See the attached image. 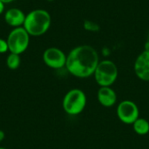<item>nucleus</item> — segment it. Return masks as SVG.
Returning a JSON list of instances; mask_svg holds the SVG:
<instances>
[{
    "label": "nucleus",
    "mask_w": 149,
    "mask_h": 149,
    "mask_svg": "<svg viewBox=\"0 0 149 149\" xmlns=\"http://www.w3.org/2000/svg\"><path fill=\"white\" fill-rule=\"evenodd\" d=\"M4 137H5V134H4V133H3V131L0 130V142H1L2 141H3Z\"/></svg>",
    "instance_id": "nucleus-15"
},
{
    "label": "nucleus",
    "mask_w": 149,
    "mask_h": 149,
    "mask_svg": "<svg viewBox=\"0 0 149 149\" xmlns=\"http://www.w3.org/2000/svg\"><path fill=\"white\" fill-rule=\"evenodd\" d=\"M98 102L104 107H112L117 101V94L111 86H100L97 92Z\"/></svg>",
    "instance_id": "nucleus-9"
},
{
    "label": "nucleus",
    "mask_w": 149,
    "mask_h": 149,
    "mask_svg": "<svg viewBox=\"0 0 149 149\" xmlns=\"http://www.w3.org/2000/svg\"><path fill=\"white\" fill-rule=\"evenodd\" d=\"M145 50H149V34H148V41L146 43V45H145Z\"/></svg>",
    "instance_id": "nucleus-16"
},
{
    "label": "nucleus",
    "mask_w": 149,
    "mask_h": 149,
    "mask_svg": "<svg viewBox=\"0 0 149 149\" xmlns=\"http://www.w3.org/2000/svg\"><path fill=\"white\" fill-rule=\"evenodd\" d=\"M99 62L97 51L91 45H82L74 47L69 52L65 68L72 76L86 79L93 75Z\"/></svg>",
    "instance_id": "nucleus-1"
},
{
    "label": "nucleus",
    "mask_w": 149,
    "mask_h": 149,
    "mask_svg": "<svg viewBox=\"0 0 149 149\" xmlns=\"http://www.w3.org/2000/svg\"><path fill=\"white\" fill-rule=\"evenodd\" d=\"M26 14L18 8H10L4 11V21L5 23L13 27H21L24 25Z\"/></svg>",
    "instance_id": "nucleus-10"
},
{
    "label": "nucleus",
    "mask_w": 149,
    "mask_h": 149,
    "mask_svg": "<svg viewBox=\"0 0 149 149\" xmlns=\"http://www.w3.org/2000/svg\"><path fill=\"white\" fill-rule=\"evenodd\" d=\"M9 52V46H8V43L6 39L3 38H0V54L5 53Z\"/></svg>",
    "instance_id": "nucleus-13"
},
{
    "label": "nucleus",
    "mask_w": 149,
    "mask_h": 149,
    "mask_svg": "<svg viewBox=\"0 0 149 149\" xmlns=\"http://www.w3.org/2000/svg\"><path fill=\"white\" fill-rule=\"evenodd\" d=\"M52 17L44 9H35L26 14L23 27L31 37L44 35L50 28Z\"/></svg>",
    "instance_id": "nucleus-2"
},
{
    "label": "nucleus",
    "mask_w": 149,
    "mask_h": 149,
    "mask_svg": "<svg viewBox=\"0 0 149 149\" xmlns=\"http://www.w3.org/2000/svg\"><path fill=\"white\" fill-rule=\"evenodd\" d=\"M48 1H52V0H48Z\"/></svg>",
    "instance_id": "nucleus-19"
},
{
    "label": "nucleus",
    "mask_w": 149,
    "mask_h": 149,
    "mask_svg": "<svg viewBox=\"0 0 149 149\" xmlns=\"http://www.w3.org/2000/svg\"><path fill=\"white\" fill-rule=\"evenodd\" d=\"M0 149H6V148H0Z\"/></svg>",
    "instance_id": "nucleus-18"
},
{
    "label": "nucleus",
    "mask_w": 149,
    "mask_h": 149,
    "mask_svg": "<svg viewBox=\"0 0 149 149\" xmlns=\"http://www.w3.org/2000/svg\"><path fill=\"white\" fill-rule=\"evenodd\" d=\"M134 70L135 75L142 81H149V50H144L136 58Z\"/></svg>",
    "instance_id": "nucleus-8"
},
{
    "label": "nucleus",
    "mask_w": 149,
    "mask_h": 149,
    "mask_svg": "<svg viewBox=\"0 0 149 149\" xmlns=\"http://www.w3.org/2000/svg\"><path fill=\"white\" fill-rule=\"evenodd\" d=\"M116 113L119 120L127 125H133L139 118L140 110L135 102L129 100H122L117 107Z\"/></svg>",
    "instance_id": "nucleus-6"
},
{
    "label": "nucleus",
    "mask_w": 149,
    "mask_h": 149,
    "mask_svg": "<svg viewBox=\"0 0 149 149\" xmlns=\"http://www.w3.org/2000/svg\"><path fill=\"white\" fill-rule=\"evenodd\" d=\"M30 37L31 36L23 26L13 28L10 31L6 39L9 52L18 55L24 53L29 47Z\"/></svg>",
    "instance_id": "nucleus-5"
},
{
    "label": "nucleus",
    "mask_w": 149,
    "mask_h": 149,
    "mask_svg": "<svg viewBox=\"0 0 149 149\" xmlns=\"http://www.w3.org/2000/svg\"><path fill=\"white\" fill-rule=\"evenodd\" d=\"M87 98L86 93L81 89L78 88H73L68 91L62 100L64 111L71 116L80 114L85 110Z\"/></svg>",
    "instance_id": "nucleus-3"
},
{
    "label": "nucleus",
    "mask_w": 149,
    "mask_h": 149,
    "mask_svg": "<svg viewBox=\"0 0 149 149\" xmlns=\"http://www.w3.org/2000/svg\"><path fill=\"white\" fill-rule=\"evenodd\" d=\"M134 131L139 135H146L149 133V121L144 118H138L133 124Z\"/></svg>",
    "instance_id": "nucleus-11"
},
{
    "label": "nucleus",
    "mask_w": 149,
    "mask_h": 149,
    "mask_svg": "<svg viewBox=\"0 0 149 149\" xmlns=\"http://www.w3.org/2000/svg\"><path fill=\"white\" fill-rule=\"evenodd\" d=\"M4 12V3L0 0V15Z\"/></svg>",
    "instance_id": "nucleus-14"
},
{
    "label": "nucleus",
    "mask_w": 149,
    "mask_h": 149,
    "mask_svg": "<svg viewBox=\"0 0 149 149\" xmlns=\"http://www.w3.org/2000/svg\"><path fill=\"white\" fill-rule=\"evenodd\" d=\"M67 55L57 47H49L43 53L44 63L52 69H61L65 67Z\"/></svg>",
    "instance_id": "nucleus-7"
},
{
    "label": "nucleus",
    "mask_w": 149,
    "mask_h": 149,
    "mask_svg": "<svg viewBox=\"0 0 149 149\" xmlns=\"http://www.w3.org/2000/svg\"><path fill=\"white\" fill-rule=\"evenodd\" d=\"M21 64V58L20 55L16 53H11L7 56L6 58V65L10 70H16L19 67Z\"/></svg>",
    "instance_id": "nucleus-12"
},
{
    "label": "nucleus",
    "mask_w": 149,
    "mask_h": 149,
    "mask_svg": "<svg viewBox=\"0 0 149 149\" xmlns=\"http://www.w3.org/2000/svg\"><path fill=\"white\" fill-rule=\"evenodd\" d=\"M1 1H2V2L4 3V4H5V3H10L13 2L14 0H1Z\"/></svg>",
    "instance_id": "nucleus-17"
},
{
    "label": "nucleus",
    "mask_w": 149,
    "mask_h": 149,
    "mask_svg": "<svg viewBox=\"0 0 149 149\" xmlns=\"http://www.w3.org/2000/svg\"><path fill=\"white\" fill-rule=\"evenodd\" d=\"M118 67L114 62L109 59L99 62L93 73L96 83L100 86H111L118 78Z\"/></svg>",
    "instance_id": "nucleus-4"
}]
</instances>
